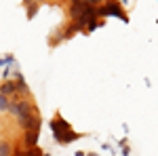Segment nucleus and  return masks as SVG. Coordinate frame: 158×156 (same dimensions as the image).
Returning <instances> with one entry per match:
<instances>
[{
    "mask_svg": "<svg viewBox=\"0 0 158 156\" xmlns=\"http://www.w3.org/2000/svg\"><path fill=\"white\" fill-rule=\"evenodd\" d=\"M9 106H11V99H9V97H4V95H0V112H6Z\"/></svg>",
    "mask_w": 158,
    "mask_h": 156,
    "instance_id": "obj_6",
    "label": "nucleus"
},
{
    "mask_svg": "<svg viewBox=\"0 0 158 156\" xmlns=\"http://www.w3.org/2000/svg\"><path fill=\"white\" fill-rule=\"evenodd\" d=\"M13 154V145L6 144V141H2L0 144V156H11Z\"/></svg>",
    "mask_w": 158,
    "mask_h": 156,
    "instance_id": "obj_5",
    "label": "nucleus"
},
{
    "mask_svg": "<svg viewBox=\"0 0 158 156\" xmlns=\"http://www.w3.org/2000/svg\"><path fill=\"white\" fill-rule=\"evenodd\" d=\"M82 2H86L89 6H93V9H97V6H101L106 0H82Z\"/></svg>",
    "mask_w": 158,
    "mask_h": 156,
    "instance_id": "obj_8",
    "label": "nucleus"
},
{
    "mask_svg": "<svg viewBox=\"0 0 158 156\" xmlns=\"http://www.w3.org/2000/svg\"><path fill=\"white\" fill-rule=\"evenodd\" d=\"M80 15H82V0L80 2H72L70 4V17L72 19H78Z\"/></svg>",
    "mask_w": 158,
    "mask_h": 156,
    "instance_id": "obj_4",
    "label": "nucleus"
},
{
    "mask_svg": "<svg viewBox=\"0 0 158 156\" xmlns=\"http://www.w3.org/2000/svg\"><path fill=\"white\" fill-rule=\"evenodd\" d=\"M17 93V82L15 80H4V82L0 84V95L4 97H11Z\"/></svg>",
    "mask_w": 158,
    "mask_h": 156,
    "instance_id": "obj_3",
    "label": "nucleus"
},
{
    "mask_svg": "<svg viewBox=\"0 0 158 156\" xmlns=\"http://www.w3.org/2000/svg\"><path fill=\"white\" fill-rule=\"evenodd\" d=\"M110 15H114V17H120L122 21H129V15L122 11L120 2H116V0H106L101 6L95 9V17H110Z\"/></svg>",
    "mask_w": 158,
    "mask_h": 156,
    "instance_id": "obj_2",
    "label": "nucleus"
},
{
    "mask_svg": "<svg viewBox=\"0 0 158 156\" xmlns=\"http://www.w3.org/2000/svg\"><path fill=\"white\" fill-rule=\"evenodd\" d=\"M51 129L55 133V139L61 141V144H70L74 139H78V133H74L72 129H70V124H68L65 120H61V116H57V118L51 122Z\"/></svg>",
    "mask_w": 158,
    "mask_h": 156,
    "instance_id": "obj_1",
    "label": "nucleus"
},
{
    "mask_svg": "<svg viewBox=\"0 0 158 156\" xmlns=\"http://www.w3.org/2000/svg\"><path fill=\"white\" fill-rule=\"evenodd\" d=\"M38 13V2H32V4H27V17L32 19V17H36Z\"/></svg>",
    "mask_w": 158,
    "mask_h": 156,
    "instance_id": "obj_7",
    "label": "nucleus"
}]
</instances>
